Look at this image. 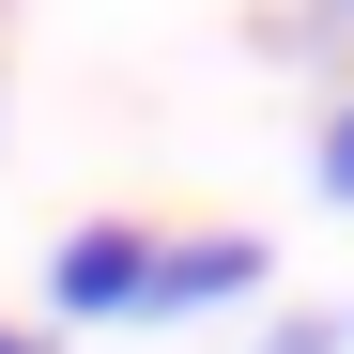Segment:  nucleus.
<instances>
[{
	"label": "nucleus",
	"mask_w": 354,
	"mask_h": 354,
	"mask_svg": "<svg viewBox=\"0 0 354 354\" xmlns=\"http://www.w3.org/2000/svg\"><path fill=\"white\" fill-rule=\"evenodd\" d=\"M231 292H277V247L262 231H154V277H139V324H201Z\"/></svg>",
	"instance_id": "f257e3e1"
},
{
	"label": "nucleus",
	"mask_w": 354,
	"mask_h": 354,
	"mask_svg": "<svg viewBox=\"0 0 354 354\" xmlns=\"http://www.w3.org/2000/svg\"><path fill=\"white\" fill-rule=\"evenodd\" d=\"M324 16H354V0H324Z\"/></svg>",
	"instance_id": "0eeeda50"
},
{
	"label": "nucleus",
	"mask_w": 354,
	"mask_h": 354,
	"mask_svg": "<svg viewBox=\"0 0 354 354\" xmlns=\"http://www.w3.org/2000/svg\"><path fill=\"white\" fill-rule=\"evenodd\" d=\"M339 354H354V308H339Z\"/></svg>",
	"instance_id": "423d86ee"
},
{
	"label": "nucleus",
	"mask_w": 354,
	"mask_h": 354,
	"mask_svg": "<svg viewBox=\"0 0 354 354\" xmlns=\"http://www.w3.org/2000/svg\"><path fill=\"white\" fill-rule=\"evenodd\" d=\"M0 354H46V339H31V324H0Z\"/></svg>",
	"instance_id": "39448f33"
},
{
	"label": "nucleus",
	"mask_w": 354,
	"mask_h": 354,
	"mask_svg": "<svg viewBox=\"0 0 354 354\" xmlns=\"http://www.w3.org/2000/svg\"><path fill=\"white\" fill-rule=\"evenodd\" d=\"M139 277H154V231L139 216H93V231L46 247V308L62 324H139Z\"/></svg>",
	"instance_id": "f03ea898"
},
{
	"label": "nucleus",
	"mask_w": 354,
	"mask_h": 354,
	"mask_svg": "<svg viewBox=\"0 0 354 354\" xmlns=\"http://www.w3.org/2000/svg\"><path fill=\"white\" fill-rule=\"evenodd\" d=\"M262 354H339V308H277V324H262Z\"/></svg>",
	"instance_id": "20e7f679"
},
{
	"label": "nucleus",
	"mask_w": 354,
	"mask_h": 354,
	"mask_svg": "<svg viewBox=\"0 0 354 354\" xmlns=\"http://www.w3.org/2000/svg\"><path fill=\"white\" fill-rule=\"evenodd\" d=\"M308 169H324V201H339V216H354V93H339V108H324V154H308Z\"/></svg>",
	"instance_id": "7ed1b4c3"
}]
</instances>
